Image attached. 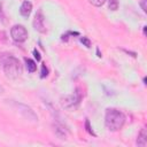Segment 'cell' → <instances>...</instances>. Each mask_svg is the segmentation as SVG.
I'll return each mask as SVG.
<instances>
[{
  "mask_svg": "<svg viewBox=\"0 0 147 147\" xmlns=\"http://www.w3.org/2000/svg\"><path fill=\"white\" fill-rule=\"evenodd\" d=\"M33 55H34V57L37 59V61H40V54H39V53L36 51V49L33 51Z\"/></svg>",
  "mask_w": 147,
  "mask_h": 147,
  "instance_id": "obj_17",
  "label": "cell"
},
{
  "mask_svg": "<svg viewBox=\"0 0 147 147\" xmlns=\"http://www.w3.org/2000/svg\"><path fill=\"white\" fill-rule=\"evenodd\" d=\"M14 106L18 109V113H21L22 116L24 118H26L28 121H31V122H37L38 121V116L36 115V113L29 106L20 103V102H14Z\"/></svg>",
  "mask_w": 147,
  "mask_h": 147,
  "instance_id": "obj_5",
  "label": "cell"
},
{
  "mask_svg": "<svg viewBox=\"0 0 147 147\" xmlns=\"http://www.w3.org/2000/svg\"><path fill=\"white\" fill-rule=\"evenodd\" d=\"M54 131L56 133V136L61 139H64L65 138V130L63 126H60V125H54Z\"/></svg>",
  "mask_w": 147,
  "mask_h": 147,
  "instance_id": "obj_10",
  "label": "cell"
},
{
  "mask_svg": "<svg viewBox=\"0 0 147 147\" xmlns=\"http://www.w3.org/2000/svg\"><path fill=\"white\" fill-rule=\"evenodd\" d=\"M80 41H82V42H83V44H84L86 47H90V46H91V41H90V40H88L86 37H83V38L80 39Z\"/></svg>",
  "mask_w": 147,
  "mask_h": 147,
  "instance_id": "obj_14",
  "label": "cell"
},
{
  "mask_svg": "<svg viewBox=\"0 0 147 147\" xmlns=\"http://www.w3.org/2000/svg\"><path fill=\"white\" fill-rule=\"evenodd\" d=\"M5 92V88H3V86L0 84V93H3Z\"/></svg>",
  "mask_w": 147,
  "mask_h": 147,
  "instance_id": "obj_18",
  "label": "cell"
},
{
  "mask_svg": "<svg viewBox=\"0 0 147 147\" xmlns=\"http://www.w3.org/2000/svg\"><path fill=\"white\" fill-rule=\"evenodd\" d=\"M88 2L94 5V6H96V7H100L106 2V0H88Z\"/></svg>",
  "mask_w": 147,
  "mask_h": 147,
  "instance_id": "obj_12",
  "label": "cell"
},
{
  "mask_svg": "<svg viewBox=\"0 0 147 147\" xmlns=\"http://www.w3.org/2000/svg\"><path fill=\"white\" fill-rule=\"evenodd\" d=\"M3 72L6 77L10 79H17L22 75V64L18 59L13 55H8L2 63Z\"/></svg>",
  "mask_w": 147,
  "mask_h": 147,
  "instance_id": "obj_2",
  "label": "cell"
},
{
  "mask_svg": "<svg viewBox=\"0 0 147 147\" xmlns=\"http://www.w3.org/2000/svg\"><path fill=\"white\" fill-rule=\"evenodd\" d=\"M137 145L140 146V147H145L147 145V131L146 129H141L139 134H138V138H137Z\"/></svg>",
  "mask_w": 147,
  "mask_h": 147,
  "instance_id": "obj_8",
  "label": "cell"
},
{
  "mask_svg": "<svg viewBox=\"0 0 147 147\" xmlns=\"http://www.w3.org/2000/svg\"><path fill=\"white\" fill-rule=\"evenodd\" d=\"M82 99H83V94H82L80 90L77 88L72 94L62 96L61 98V105L63 108H65L68 110H72V109H76L78 107Z\"/></svg>",
  "mask_w": 147,
  "mask_h": 147,
  "instance_id": "obj_3",
  "label": "cell"
},
{
  "mask_svg": "<svg viewBox=\"0 0 147 147\" xmlns=\"http://www.w3.org/2000/svg\"><path fill=\"white\" fill-rule=\"evenodd\" d=\"M25 63H26V69L29 72H34L37 70V64L33 60L31 59H25Z\"/></svg>",
  "mask_w": 147,
  "mask_h": 147,
  "instance_id": "obj_9",
  "label": "cell"
},
{
  "mask_svg": "<svg viewBox=\"0 0 147 147\" xmlns=\"http://www.w3.org/2000/svg\"><path fill=\"white\" fill-rule=\"evenodd\" d=\"M31 11H32V3L30 1H28V0L23 1V3L21 5V8H20L21 15L24 16V17H29Z\"/></svg>",
  "mask_w": 147,
  "mask_h": 147,
  "instance_id": "obj_7",
  "label": "cell"
},
{
  "mask_svg": "<svg viewBox=\"0 0 147 147\" xmlns=\"http://www.w3.org/2000/svg\"><path fill=\"white\" fill-rule=\"evenodd\" d=\"M85 125H86V130H87V132H88L90 134H94V133H93V131H92V130H91V127H90V122H88V119H86Z\"/></svg>",
  "mask_w": 147,
  "mask_h": 147,
  "instance_id": "obj_16",
  "label": "cell"
},
{
  "mask_svg": "<svg viewBox=\"0 0 147 147\" xmlns=\"http://www.w3.org/2000/svg\"><path fill=\"white\" fill-rule=\"evenodd\" d=\"M140 6H141L142 10L146 13L147 11V0H140Z\"/></svg>",
  "mask_w": 147,
  "mask_h": 147,
  "instance_id": "obj_15",
  "label": "cell"
},
{
  "mask_svg": "<svg viewBox=\"0 0 147 147\" xmlns=\"http://www.w3.org/2000/svg\"><path fill=\"white\" fill-rule=\"evenodd\" d=\"M10 36L16 42H24L28 39V31L23 25L16 24L10 29Z\"/></svg>",
  "mask_w": 147,
  "mask_h": 147,
  "instance_id": "obj_4",
  "label": "cell"
},
{
  "mask_svg": "<svg viewBox=\"0 0 147 147\" xmlns=\"http://www.w3.org/2000/svg\"><path fill=\"white\" fill-rule=\"evenodd\" d=\"M45 17H44V14L42 11L39 9L37 11V14L34 15V18H33V28L36 31L40 32V33H45L46 32V28H45Z\"/></svg>",
  "mask_w": 147,
  "mask_h": 147,
  "instance_id": "obj_6",
  "label": "cell"
},
{
  "mask_svg": "<svg viewBox=\"0 0 147 147\" xmlns=\"http://www.w3.org/2000/svg\"><path fill=\"white\" fill-rule=\"evenodd\" d=\"M125 123V115L115 108H108L105 116V124L109 131H118Z\"/></svg>",
  "mask_w": 147,
  "mask_h": 147,
  "instance_id": "obj_1",
  "label": "cell"
},
{
  "mask_svg": "<svg viewBox=\"0 0 147 147\" xmlns=\"http://www.w3.org/2000/svg\"><path fill=\"white\" fill-rule=\"evenodd\" d=\"M108 2V7L110 10H117L118 8V0H106Z\"/></svg>",
  "mask_w": 147,
  "mask_h": 147,
  "instance_id": "obj_11",
  "label": "cell"
},
{
  "mask_svg": "<svg viewBox=\"0 0 147 147\" xmlns=\"http://www.w3.org/2000/svg\"><path fill=\"white\" fill-rule=\"evenodd\" d=\"M47 75H48V69L46 68L45 64H42V65H41V74H40V77H41V78H45Z\"/></svg>",
  "mask_w": 147,
  "mask_h": 147,
  "instance_id": "obj_13",
  "label": "cell"
}]
</instances>
